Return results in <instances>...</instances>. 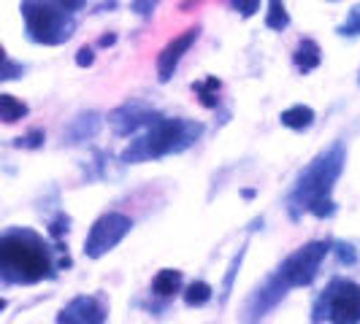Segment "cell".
<instances>
[{"label": "cell", "mask_w": 360, "mask_h": 324, "mask_svg": "<svg viewBox=\"0 0 360 324\" xmlns=\"http://www.w3.org/2000/svg\"><path fill=\"white\" fill-rule=\"evenodd\" d=\"M344 165H347V146L344 141H333L295 176L285 198V208L292 222H301L304 214L317 219H330L336 214L339 205L333 200V187L342 179Z\"/></svg>", "instance_id": "6da1fadb"}, {"label": "cell", "mask_w": 360, "mask_h": 324, "mask_svg": "<svg viewBox=\"0 0 360 324\" xmlns=\"http://www.w3.org/2000/svg\"><path fill=\"white\" fill-rule=\"evenodd\" d=\"M60 262L54 249L41 233L30 227L0 230V284L6 287H33L57 278Z\"/></svg>", "instance_id": "7a4b0ae2"}, {"label": "cell", "mask_w": 360, "mask_h": 324, "mask_svg": "<svg viewBox=\"0 0 360 324\" xmlns=\"http://www.w3.org/2000/svg\"><path fill=\"white\" fill-rule=\"evenodd\" d=\"M203 133H206V127L195 119L158 116L136 141H130V146L120 154V160L127 165L162 160L168 154H179V151H187L190 146H195Z\"/></svg>", "instance_id": "3957f363"}, {"label": "cell", "mask_w": 360, "mask_h": 324, "mask_svg": "<svg viewBox=\"0 0 360 324\" xmlns=\"http://www.w3.org/2000/svg\"><path fill=\"white\" fill-rule=\"evenodd\" d=\"M25 33L41 46H63L76 33V19L57 0H22Z\"/></svg>", "instance_id": "277c9868"}, {"label": "cell", "mask_w": 360, "mask_h": 324, "mask_svg": "<svg viewBox=\"0 0 360 324\" xmlns=\"http://www.w3.org/2000/svg\"><path fill=\"white\" fill-rule=\"evenodd\" d=\"M309 324H360V284L352 278H330L311 303Z\"/></svg>", "instance_id": "5b68a950"}, {"label": "cell", "mask_w": 360, "mask_h": 324, "mask_svg": "<svg viewBox=\"0 0 360 324\" xmlns=\"http://www.w3.org/2000/svg\"><path fill=\"white\" fill-rule=\"evenodd\" d=\"M330 246H333L330 241H309V243H304L301 249H295L292 254H288L274 273L288 284V289L309 287V284L317 278V273H320V268H323V262H325V257H328V252H330Z\"/></svg>", "instance_id": "8992f818"}, {"label": "cell", "mask_w": 360, "mask_h": 324, "mask_svg": "<svg viewBox=\"0 0 360 324\" xmlns=\"http://www.w3.org/2000/svg\"><path fill=\"white\" fill-rule=\"evenodd\" d=\"M133 230V219L122 211H106L92 222L90 233L84 238V254L90 259H101L108 252H114Z\"/></svg>", "instance_id": "52a82bcc"}, {"label": "cell", "mask_w": 360, "mask_h": 324, "mask_svg": "<svg viewBox=\"0 0 360 324\" xmlns=\"http://www.w3.org/2000/svg\"><path fill=\"white\" fill-rule=\"evenodd\" d=\"M288 284L271 270L269 276L257 284V289H255L252 295L244 300V306H241V324H260L266 316H269L274 308L279 306L285 297H288Z\"/></svg>", "instance_id": "ba28073f"}, {"label": "cell", "mask_w": 360, "mask_h": 324, "mask_svg": "<svg viewBox=\"0 0 360 324\" xmlns=\"http://www.w3.org/2000/svg\"><path fill=\"white\" fill-rule=\"evenodd\" d=\"M108 300L106 295H76L60 308L54 324H106Z\"/></svg>", "instance_id": "9c48e42d"}, {"label": "cell", "mask_w": 360, "mask_h": 324, "mask_svg": "<svg viewBox=\"0 0 360 324\" xmlns=\"http://www.w3.org/2000/svg\"><path fill=\"white\" fill-rule=\"evenodd\" d=\"M158 116H160V114H158L155 108L144 106V103H139V100H130V103L114 108V111L108 114V125L114 130V135H136V133L146 130Z\"/></svg>", "instance_id": "30bf717a"}, {"label": "cell", "mask_w": 360, "mask_h": 324, "mask_svg": "<svg viewBox=\"0 0 360 324\" xmlns=\"http://www.w3.org/2000/svg\"><path fill=\"white\" fill-rule=\"evenodd\" d=\"M200 36V27L195 25V27H190V30H181L176 38H171L165 46H162L160 57H158V81H171L174 79V73H176V68H179L181 57L193 49V43L198 41Z\"/></svg>", "instance_id": "8fae6325"}, {"label": "cell", "mask_w": 360, "mask_h": 324, "mask_svg": "<svg viewBox=\"0 0 360 324\" xmlns=\"http://www.w3.org/2000/svg\"><path fill=\"white\" fill-rule=\"evenodd\" d=\"M181 287H184V276L176 268H162L152 278V295L162 303H171V297H176Z\"/></svg>", "instance_id": "7c38bea8"}, {"label": "cell", "mask_w": 360, "mask_h": 324, "mask_svg": "<svg viewBox=\"0 0 360 324\" xmlns=\"http://www.w3.org/2000/svg\"><path fill=\"white\" fill-rule=\"evenodd\" d=\"M292 62H295L298 73H311L314 68H320V62H323V49H320V43L311 41V38H301V43H298L295 52H292Z\"/></svg>", "instance_id": "4fadbf2b"}, {"label": "cell", "mask_w": 360, "mask_h": 324, "mask_svg": "<svg viewBox=\"0 0 360 324\" xmlns=\"http://www.w3.org/2000/svg\"><path fill=\"white\" fill-rule=\"evenodd\" d=\"M279 122L288 127V130H295V133H304L314 125V108L304 106V103H295V106L285 108L279 114Z\"/></svg>", "instance_id": "5bb4252c"}, {"label": "cell", "mask_w": 360, "mask_h": 324, "mask_svg": "<svg viewBox=\"0 0 360 324\" xmlns=\"http://www.w3.org/2000/svg\"><path fill=\"white\" fill-rule=\"evenodd\" d=\"M27 114H30L27 103H22L14 95H0V122L14 125V122H22Z\"/></svg>", "instance_id": "9a60e30c"}, {"label": "cell", "mask_w": 360, "mask_h": 324, "mask_svg": "<svg viewBox=\"0 0 360 324\" xmlns=\"http://www.w3.org/2000/svg\"><path fill=\"white\" fill-rule=\"evenodd\" d=\"M98 125H101V116L98 114H82V116H76V122L68 130V141H87V138L95 135Z\"/></svg>", "instance_id": "2e32d148"}, {"label": "cell", "mask_w": 360, "mask_h": 324, "mask_svg": "<svg viewBox=\"0 0 360 324\" xmlns=\"http://www.w3.org/2000/svg\"><path fill=\"white\" fill-rule=\"evenodd\" d=\"M214 297V289H212V284H206V281H190L187 284V289H184V303L190 308H200L206 306L209 300Z\"/></svg>", "instance_id": "e0dca14e"}, {"label": "cell", "mask_w": 360, "mask_h": 324, "mask_svg": "<svg viewBox=\"0 0 360 324\" xmlns=\"http://www.w3.org/2000/svg\"><path fill=\"white\" fill-rule=\"evenodd\" d=\"M266 27L274 33H282L290 27V14L285 8V0H269V11H266Z\"/></svg>", "instance_id": "ac0fdd59"}, {"label": "cell", "mask_w": 360, "mask_h": 324, "mask_svg": "<svg viewBox=\"0 0 360 324\" xmlns=\"http://www.w3.org/2000/svg\"><path fill=\"white\" fill-rule=\"evenodd\" d=\"M219 87H222V81H219V79H214V76H209L206 81L193 84V90H195V95H198V100H200V106H203V108H217V106H219V97H217Z\"/></svg>", "instance_id": "d6986e66"}, {"label": "cell", "mask_w": 360, "mask_h": 324, "mask_svg": "<svg viewBox=\"0 0 360 324\" xmlns=\"http://www.w3.org/2000/svg\"><path fill=\"white\" fill-rule=\"evenodd\" d=\"M336 33L344 36V38H360V3L349 8V14H347V19L339 25V30H336Z\"/></svg>", "instance_id": "ffe728a7"}, {"label": "cell", "mask_w": 360, "mask_h": 324, "mask_svg": "<svg viewBox=\"0 0 360 324\" xmlns=\"http://www.w3.org/2000/svg\"><path fill=\"white\" fill-rule=\"evenodd\" d=\"M241 259H244V249H238V254L233 257V262H231V268L225 273V281H222V303L228 300V295H231V289H233V281H236V273L241 268Z\"/></svg>", "instance_id": "44dd1931"}, {"label": "cell", "mask_w": 360, "mask_h": 324, "mask_svg": "<svg viewBox=\"0 0 360 324\" xmlns=\"http://www.w3.org/2000/svg\"><path fill=\"white\" fill-rule=\"evenodd\" d=\"M330 249L336 252V259H339L342 265H355V262H358V252H355V246H352V243H347V241L333 243Z\"/></svg>", "instance_id": "7402d4cb"}, {"label": "cell", "mask_w": 360, "mask_h": 324, "mask_svg": "<svg viewBox=\"0 0 360 324\" xmlns=\"http://www.w3.org/2000/svg\"><path fill=\"white\" fill-rule=\"evenodd\" d=\"M68 230H71V219H68V214H63V211H60L57 219H52V224H49V233H52L54 238H57V243H60V241H63V235L68 233Z\"/></svg>", "instance_id": "603a6c76"}, {"label": "cell", "mask_w": 360, "mask_h": 324, "mask_svg": "<svg viewBox=\"0 0 360 324\" xmlns=\"http://www.w3.org/2000/svg\"><path fill=\"white\" fill-rule=\"evenodd\" d=\"M231 6H233V11H238L244 19L255 17V14L260 11V0H231Z\"/></svg>", "instance_id": "cb8c5ba5"}, {"label": "cell", "mask_w": 360, "mask_h": 324, "mask_svg": "<svg viewBox=\"0 0 360 324\" xmlns=\"http://www.w3.org/2000/svg\"><path fill=\"white\" fill-rule=\"evenodd\" d=\"M160 6V0H133L130 3V11L133 14H139V17H152V11Z\"/></svg>", "instance_id": "d4e9b609"}, {"label": "cell", "mask_w": 360, "mask_h": 324, "mask_svg": "<svg viewBox=\"0 0 360 324\" xmlns=\"http://www.w3.org/2000/svg\"><path fill=\"white\" fill-rule=\"evenodd\" d=\"M17 146H22V149H41L44 146V130H33V133L22 135L17 141Z\"/></svg>", "instance_id": "484cf974"}, {"label": "cell", "mask_w": 360, "mask_h": 324, "mask_svg": "<svg viewBox=\"0 0 360 324\" xmlns=\"http://www.w3.org/2000/svg\"><path fill=\"white\" fill-rule=\"evenodd\" d=\"M92 62H95V52H92V46H82L79 54H76V65H79V68H90Z\"/></svg>", "instance_id": "4316f807"}, {"label": "cell", "mask_w": 360, "mask_h": 324, "mask_svg": "<svg viewBox=\"0 0 360 324\" xmlns=\"http://www.w3.org/2000/svg\"><path fill=\"white\" fill-rule=\"evenodd\" d=\"M57 3H60L65 11H71V14H79V11L87 6V0H57Z\"/></svg>", "instance_id": "83f0119b"}, {"label": "cell", "mask_w": 360, "mask_h": 324, "mask_svg": "<svg viewBox=\"0 0 360 324\" xmlns=\"http://www.w3.org/2000/svg\"><path fill=\"white\" fill-rule=\"evenodd\" d=\"M114 41H117V36H114V33H108V36H103L101 41H98V46H101V49H106V46H111Z\"/></svg>", "instance_id": "f1b7e54d"}, {"label": "cell", "mask_w": 360, "mask_h": 324, "mask_svg": "<svg viewBox=\"0 0 360 324\" xmlns=\"http://www.w3.org/2000/svg\"><path fill=\"white\" fill-rule=\"evenodd\" d=\"M241 198H244V200L255 198V189H241Z\"/></svg>", "instance_id": "f546056e"}, {"label": "cell", "mask_w": 360, "mask_h": 324, "mask_svg": "<svg viewBox=\"0 0 360 324\" xmlns=\"http://www.w3.org/2000/svg\"><path fill=\"white\" fill-rule=\"evenodd\" d=\"M6 306H8V303H6V297H0V313L6 311Z\"/></svg>", "instance_id": "4dcf8cb0"}, {"label": "cell", "mask_w": 360, "mask_h": 324, "mask_svg": "<svg viewBox=\"0 0 360 324\" xmlns=\"http://www.w3.org/2000/svg\"><path fill=\"white\" fill-rule=\"evenodd\" d=\"M6 60H8V57H6V49L0 46V62H6Z\"/></svg>", "instance_id": "1f68e13d"}, {"label": "cell", "mask_w": 360, "mask_h": 324, "mask_svg": "<svg viewBox=\"0 0 360 324\" xmlns=\"http://www.w3.org/2000/svg\"><path fill=\"white\" fill-rule=\"evenodd\" d=\"M358 81H360V76H358Z\"/></svg>", "instance_id": "d6a6232c"}, {"label": "cell", "mask_w": 360, "mask_h": 324, "mask_svg": "<svg viewBox=\"0 0 360 324\" xmlns=\"http://www.w3.org/2000/svg\"><path fill=\"white\" fill-rule=\"evenodd\" d=\"M330 3H333V0H330Z\"/></svg>", "instance_id": "836d02e7"}]
</instances>
